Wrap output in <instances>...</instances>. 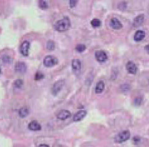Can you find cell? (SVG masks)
Returning <instances> with one entry per match:
<instances>
[{
	"mask_svg": "<svg viewBox=\"0 0 149 147\" xmlns=\"http://www.w3.org/2000/svg\"><path fill=\"white\" fill-rule=\"evenodd\" d=\"M70 20L67 16L63 17L55 23L54 28L58 31H65L70 27Z\"/></svg>",
	"mask_w": 149,
	"mask_h": 147,
	"instance_id": "obj_1",
	"label": "cell"
},
{
	"mask_svg": "<svg viewBox=\"0 0 149 147\" xmlns=\"http://www.w3.org/2000/svg\"><path fill=\"white\" fill-rule=\"evenodd\" d=\"M130 137V133L129 131L125 130V131H122L120 133L116 135V137H115V141L116 143H123V142H126L127 140H128Z\"/></svg>",
	"mask_w": 149,
	"mask_h": 147,
	"instance_id": "obj_2",
	"label": "cell"
},
{
	"mask_svg": "<svg viewBox=\"0 0 149 147\" xmlns=\"http://www.w3.org/2000/svg\"><path fill=\"white\" fill-rule=\"evenodd\" d=\"M58 63V60L52 56L48 55L43 59V64L45 66L51 67Z\"/></svg>",
	"mask_w": 149,
	"mask_h": 147,
	"instance_id": "obj_3",
	"label": "cell"
},
{
	"mask_svg": "<svg viewBox=\"0 0 149 147\" xmlns=\"http://www.w3.org/2000/svg\"><path fill=\"white\" fill-rule=\"evenodd\" d=\"M64 84V81L62 80H61L57 81V82H56L53 84V87H52V93L53 95H56L58 93L60 92L61 88H62L63 85Z\"/></svg>",
	"mask_w": 149,
	"mask_h": 147,
	"instance_id": "obj_4",
	"label": "cell"
},
{
	"mask_svg": "<svg viewBox=\"0 0 149 147\" xmlns=\"http://www.w3.org/2000/svg\"><path fill=\"white\" fill-rule=\"evenodd\" d=\"M30 47V43L28 41H25L22 43L20 46V52L23 55L28 56V49Z\"/></svg>",
	"mask_w": 149,
	"mask_h": 147,
	"instance_id": "obj_5",
	"label": "cell"
},
{
	"mask_svg": "<svg viewBox=\"0 0 149 147\" xmlns=\"http://www.w3.org/2000/svg\"><path fill=\"white\" fill-rule=\"evenodd\" d=\"M14 69L18 73H24L27 70V65L24 62L18 61L15 64Z\"/></svg>",
	"mask_w": 149,
	"mask_h": 147,
	"instance_id": "obj_6",
	"label": "cell"
},
{
	"mask_svg": "<svg viewBox=\"0 0 149 147\" xmlns=\"http://www.w3.org/2000/svg\"><path fill=\"white\" fill-rule=\"evenodd\" d=\"M95 57H96V60L100 62H104L108 58L106 53L103 51H98V52H96L95 53Z\"/></svg>",
	"mask_w": 149,
	"mask_h": 147,
	"instance_id": "obj_7",
	"label": "cell"
},
{
	"mask_svg": "<svg viewBox=\"0 0 149 147\" xmlns=\"http://www.w3.org/2000/svg\"><path fill=\"white\" fill-rule=\"evenodd\" d=\"M72 70L74 72H78L81 69V62L79 59H74L72 63Z\"/></svg>",
	"mask_w": 149,
	"mask_h": 147,
	"instance_id": "obj_8",
	"label": "cell"
},
{
	"mask_svg": "<svg viewBox=\"0 0 149 147\" xmlns=\"http://www.w3.org/2000/svg\"><path fill=\"white\" fill-rule=\"evenodd\" d=\"M127 70L131 74H135L137 71V67L132 61H128L127 64Z\"/></svg>",
	"mask_w": 149,
	"mask_h": 147,
	"instance_id": "obj_9",
	"label": "cell"
},
{
	"mask_svg": "<svg viewBox=\"0 0 149 147\" xmlns=\"http://www.w3.org/2000/svg\"><path fill=\"white\" fill-rule=\"evenodd\" d=\"M110 25L114 29H120L122 28V24L116 18H113L110 21Z\"/></svg>",
	"mask_w": 149,
	"mask_h": 147,
	"instance_id": "obj_10",
	"label": "cell"
},
{
	"mask_svg": "<svg viewBox=\"0 0 149 147\" xmlns=\"http://www.w3.org/2000/svg\"><path fill=\"white\" fill-rule=\"evenodd\" d=\"M71 116V112L68 110H63L62 111H61L59 113V114L57 115V118L59 120H64L67 119Z\"/></svg>",
	"mask_w": 149,
	"mask_h": 147,
	"instance_id": "obj_11",
	"label": "cell"
},
{
	"mask_svg": "<svg viewBox=\"0 0 149 147\" xmlns=\"http://www.w3.org/2000/svg\"><path fill=\"white\" fill-rule=\"evenodd\" d=\"M87 112L85 110H81V111H79L78 112L76 113L75 114V115L74 116L73 120L74 121H79L80 120H81L82 118H85V116L86 115Z\"/></svg>",
	"mask_w": 149,
	"mask_h": 147,
	"instance_id": "obj_12",
	"label": "cell"
},
{
	"mask_svg": "<svg viewBox=\"0 0 149 147\" xmlns=\"http://www.w3.org/2000/svg\"><path fill=\"white\" fill-rule=\"evenodd\" d=\"M28 128L32 131H39L42 127L40 123L36 121H32L28 124Z\"/></svg>",
	"mask_w": 149,
	"mask_h": 147,
	"instance_id": "obj_13",
	"label": "cell"
},
{
	"mask_svg": "<svg viewBox=\"0 0 149 147\" xmlns=\"http://www.w3.org/2000/svg\"><path fill=\"white\" fill-rule=\"evenodd\" d=\"M145 36V32L143 31H137L134 35V39L136 41H141L143 39Z\"/></svg>",
	"mask_w": 149,
	"mask_h": 147,
	"instance_id": "obj_14",
	"label": "cell"
},
{
	"mask_svg": "<svg viewBox=\"0 0 149 147\" xmlns=\"http://www.w3.org/2000/svg\"><path fill=\"white\" fill-rule=\"evenodd\" d=\"M144 20V16L143 15H140L138 16H137L135 18V20L133 21V25L134 26H138L143 23V21Z\"/></svg>",
	"mask_w": 149,
	"mask_h": 147,
	"instance_id": "obj_15",
	"label": "cell"
},
{
	"mask_svg": "<svg viewBox=\"0 0 149 147\" xmlns=\"http://www.w3.org/2000/svg\"><path fill=\"white\" fill-rule=\"evenodd\" d=\"M105 88V83L103 81H100L97 83L96 87H95V92L96 93H100L103 91Z\"/></svg>",
	"mask_w": 149,
	"mask_h": 147,
	"instance_id": "obj_16",
	"label": "cell"
},
{
	"mask_svg": "<svg viewBox=\"0 0 149 147\" xmlns=\"http://www.w3.org/2000/svg\"><path fill=\"white\" fill-rule=\"evenodd\" d=\"M29 114V110L26 107H22L21 108L20 110H19V115L21 117H26Z\"/></svg>",
	"mask_w": 149,
	"mask_h": 147,
	"instance_id": "obj_17",
	"label": "cell"
},
{
	"mask_svg": "<svg viewBox=\"0 0 149 147\" xmlns=\"http://www.w3.org/2000/svg\"><path fill=\"white\" fill-rule=\"evenodd\" d=\"M13 84H14V86L16 88H20L22 87L23 84V81L22 79H17L14 81Z\"/></svg>",
	"mask_w": 149,
	"mask_h": 147,
	"instance_id": "obj_18",
	"label": "cell"
},
{
	"mask_svg": "<svg viewBox=\"0 0 149 147\" xmlns=\"http://www.w3.org/2000/svg\"><path fill=\"white\" fill-rule=\"evenodd\" d=\"M91 24L93 27H98L101 25V21L99 19L94 18L93 20L91 21Z\"/></svg>",
	"mask_w": 149,
	"mask_h": 147,
	"instance_id": "obj_19",
	"label": "cell"
},
{
	"mask_svg": "<svg viewBox=\"0 0 149 147\" xmlns=\"http://www.w3.org/2000/svg\"><path fill=\"white\" fill-rule=\"evenodd\" d=\"M86 45L84 44H77L76 46V49L79 52H82L86 49Z\"/></svg>",
	"mask_w": 149,
	"mask_h": 147,
	"instance_id": "obj_20",
	"label": "cell"
},
{
	"mask_svg": "<svg viewBox=\"0 0 149 147\" xmlns=\"http://www.w3.org/2000/svg\"><path fill=\"white\" fill-rule=\"evenodd\" d=\"M43 76H44V75H43L42 73L37 72L35 75V80L37 81L40 80L42 79V78H43Z\"/></svg>",
	"mask_w": 149,
	"mask_h": 147,
	"instance_id": "obj_21",
	"label": "cell"
},
{
	"mask_svg": "<svg viewBox=\"0 0 149 147\" xmlns=\"http://www.w3.org/2000/svg\"><path fill=\"white\" fill-rule=\"evenodd\" d=\"M38 4H39L40 7L42 8H47L48 6V3L46 1H43V0L39 1V2H38Z\"/></svg>",
	"mask_w": 149,
	"mask_h": 147,
	"instance_id": "obj_22",
	"label": "cell"
},
{
	"mask_svg": "<svg viewBox=\"0 0 149 147\" xmlns=\"http://www.w3.org/2000/svg\"><path fill=\"white\" fill-rule=\"evenodd\" d=\"M47 47L49 50H52L55 48V44L52 41H48L47 44Z\"/></svg>",
	"mask_w": 149,
	"mask_h": 147,
	"instance_id": "obj_23",
	"label": "cell"
},
{
	"mask_svg": "<svg viewBox=\"0 0 149 147\" xmlns=\"http://www.w3.org/2000/svg\"><path fill=\"white\" fill-rule=\"evenodd\" d=\"M2 61L3 62H4V63H11V62L12 61L11 58L9 56L7 55L3 56L2 57Z\"/></svg>",
	"mask_w": 149,
	"mask_h": 147,
	"instance_id": "obj_24",
	"label": "cell"
},
{
	"mask_svg": "<svg viewBox=\"0 0 149 147\" xmlns=\"http://www.w3.org/2000/svg\"><path fill=\"white\" fill-rule=\"evenodd\" d=\"M142 102V100L140 98H136L134 100L133 103L135 106H140Z\"/></svg>",
	"mask_w": 149,
	"mask_h": 147,
	"instance_id": "obj_25",
	"label": "cell"
},
{
	"mask_svg": "<svg viewBox=\"0 0 149 147\" xmlns=\"http://www.w3.org/2000/svg\"><path fill=\"white\" fill-rule=\"evenodd\" d=\"M127 6V3L125 2H121L118 4V8H120L121 9H123L126 8Z\"/></svg>",
	"mask_w": 149,
	"mask_h": 147,
	"instance_id": "obj_26",
	"label": "cell"
},
{
	"mask_svg": "<svg viewBox=\"0 0 149 147\" xmlns=\"http://www.w3.org/2000/svg\"><path fill=\"white\" fill-rule=\"evenodd\" d=\"M121 87H123V88L122 89L124 91H128V90H129V89H130V86L128 85V84H122Z\"/></svg>",
	"mask_w": 149,
	"mask_h": 147,
	"instance_id": "obj_27",
	"label": "cell"
},
{
	"mask_svg": "<svg viewBox=\"0 0 149 147\" xmlns=\"http://www.w3.org/2000/svg\"><path fill=\"white\" fill-rule=\"evenodd\" d=\"M77 1H74V0H72V1H70V5L71 7H74V6H75L76 5V4H77Z\"/></svg>",
	"mask_w": 149,
	"mask_h": 147,
	"instance_id": "obj_28",
	"label": "cell"
},
{
	"mask_svg": "<svg viewBox=\"0 0 149 147\" xmlns=\"http://www.w3.org/2000/svg\"><path fill=\"white\" fill-rule=\"evenodd\" d=\"M140 138H139V137H134L133 138V142L134 143H138L139 142H140Z\"/></svg>",
	"mask_w": 149,
	"mask_h": 147,
	"instance_id": "obj_29",
	"label": "cell"
},
{
	"mask_svg": "<svg viewBox=\"0 0 149 147\" xmlns=\"http://www.w3.org/2000/svg\"><path fill=\"white\" fill-rule=\"evenodd\" d=\"M38 147H50L48 145L46 144H40Z\"/></svg>",
	"mask_w": 149,
	"mask_h": 147,
	"instance_id": "obj_30",
	"label": "cell"
},
{
	"mask_svg": "<svg viewBox=\"0 0 149 147\" xmlns=\"http://www.w3.org/2000/svg\"><path fill=\"white\" fill-rule=\"evenodd\" d=\"M145 49H146V50H147V52L148 53H149V44H147V45L146 46V47H145Z\"/></svg>",
	"mask_w": 149,
	"mask_h": 147,
	"instance_id": "obj_31",
	"label": "cell"
},
{
	"mask_svg": "<svg viewBox=\"0 0 149 147\" xmlns=\"http://www.w3.org/2000/svg\"><path fill=\"white\" fill-rule=\"evenodd\" d=\"M1 73V68H0V73Z\"/></svg>",
	"mask_w": 149,
	"mask_h": 147,
	"instance_id": "obj_32",
	"label": "cell"
}]
</instances>
